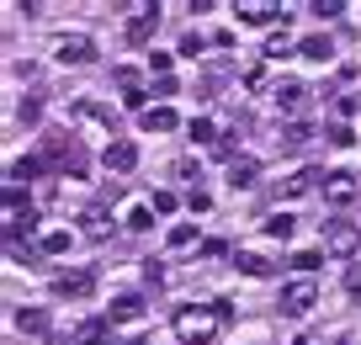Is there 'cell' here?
<instances>
[{
  "instance_id": "24",
  "label": "cell",
  "mask_w": 361,
  "mask_h": 345,
  "mask_svg": "<svg viewBox=\"0 0 361 345\" xmlns=\"http://www.w3.org/2000/svg\"><path fill=\"white\" fill-rule=\"evenodd\" d=\"M245 277H271V260L266 255H255V250H239V260H234Z\"/></svg>"
},
{
  "instance_id": "16",
  "label": "cell",
  "mask_w": 361,
  "mask_h": 345,
  "mask_svg": "<svg viewBox=\"0 0 361 345\" xmlns=\"http://www.w3.org/2000/svg\"><path fill=\"white\" fill-rule=\"evenodd\" d=\"M80 229H85L90 239H106V229H112V212H106L102 202H96V207H85V212H80Z\"/></svg>"
},
{
  "instance_id": "19",
  "label": "cell",
  "mask_w": 361,
  "mask_h": 345,
  "mask_svg": "<svg viewBox=\"0 0 361 345\" xmlns=\"http://www.w3.org/2000/svg\"><path fill=\"white\" fill-rule=\"evenodd\" d=\"M37 176H43V159H32V155H27V159H11V186H32Z\"/></svg>"
},
{
  "instance_id": "5",
  "label": "cell",
  "mask_w": 361,
  "mask_h": 345,
  "mask_svg": "<svg viewBox=\"0 0 361 345\" xmlns=\"http://www.w3.org/2000/svg\"><path fill=\"white\" fill-rule=\"evenodd\" d=\"M90 292H96V271H59L54 277V298H64V303H80Z\"/></svg>"
},
{
  "instance_id": "4",
  "label": "cell",
  "mask_w": 361,
  "mask_h": 345,
  "mask_svg": "<svg viewBox=\"0 0 361 345\" xmlns=\"http://www.w3.org/2000/svg\"><path fill=\"white\" fill-rule=\"evenodd\" d=\"M54 59L59 64H90V59H96V43H90L85 32H59L54 37Z\"/></svg>"
},
{
  "instance_id": "11",
  "label": "cell",
  "mask_w": 361,
  "mask_h": 345,
  "mask_svg": "<svg viewBox=\"0 0 361 345\" xmlns=\"http://www.w3.org/2000/svg\"><path fill=\"white\" fill-rule=\"evenodd\" d=\"M324 202H335V207H350V202H356V176H345V170H329V176H324Z\"/></svg>"
},
{
  "instance_id": "31",
  "label": "cell",
  "mask_w": 361,
  "mask_h": 345,
  "mask_svg": "<svg viewBox=\"0 0 361 345\" xmlns=\"http://www.w3.org/2000/svg\"><path fill=\"white\" fill-rule=\"evenodd\" d=\"M345 298H350V303H361V266H350V271H345Z\"/></svg>"
},
{
  "instance_id": "8",
  "label": "cell",
  "mask_w": 361,
  "mask_h": 345,
  "mask_svg": "<svg viewBox=\"0 0 361 345\" xmlns=\"http://www.w3.org/2000/svg\"><path fill=\"white\" fill-rule=\"evenodd\" d=\"M112 85L123 90V101L138 111V117L149 111V107H144V75H138V69H112Z\"/></svg>"
},
{
  "instance_id": "3",
  "label": "cell",
  "mask_w": 361,
  "mask_h": 345,
  "mask_svg": "<svg viewBox=\"0 0 361 345\" xmlns=\"http://www.w3.org/2000/svg\"><path fill=\"white\" fill-rule=\"evenodd\" d=\"M324 250H329V255H340V260H350L361 250V229H356V223H345V218L324 223Z\"/></svg>"
},
{
  "instance_id": "14",
  "label": "cell",
  "mask_w": 361,
  "mask_h": 345,
  "mask_svg": "<svg viewBox=\"0 0 361 345\" xmlns=\"http://www.w3.org/2000/svg\"><path fill=\"white\" fill-rule=\"evenodd\" d=\"M138 123H144V133H176V128H180V117H176L170 107H149L144 117H138Z\"/></svg>"
},
{
  "instance_id": "37",
  "label": "cell",
  "mask_w": 361,
  "mask_h": 345,
  "mask_svg": "<svg viewBox=\"0 0 361 345\" xmlns=\"http://www.w3.org/2000/svg\"><path fill=\"white\" fill-rule=\"evenodd\" d=\"M340 345H356V340H340Z\"/></svg>"
},
{
  "instance_id": "23",
  "label": "cell",
  "mask_w": 361,
  "mask_h": 345,
  "mask_svg": "<svg viewBox=\"0 0 361 345\" xmlns=\"http://www.w3.org/2000/svg\"><path fill=\"white\" fill-rule=\"evenodd\" d=\"M314 181H324L319 170H298V176L282 181V197H303V191H314Z\"/></svg>"
},
{
  "instance_id": "20",
  "label": "cell",
  "mask_w": 361,
  "mask_h": 345,
  "mask_svg": "<svg viewBox=\"0 0 361 345\" xmlns=\"http://www.w3.org/2000/svg\"><path fill=\"white\" fill-rule=\"evenodd\" d=\"M69 245H75V234H69V229H48V234L37 239V250H43V255H69Z\"/></svg>"
},
{
  "instance_id": "15",
  "label": "cell",
  "mask_w": 361,
  "mask_h": 345,
  "mask_svg": "<svg viewBox=\"0 0 361 345\" xmlns=\"http://www.w3.org/2000/svg\"><path fill=\"white\" fill-rule=\"evenodd\" d=\"M255 176H260V165L250 155H239L234 165H228V186H234V191H250V186H255Z\"/></svg>"
},
{
  "instance_id": "10",
  "label": "cell",
  "mask_w": 361,
  "mask_h": 345,
  "mask_svg": "<svg viewBox=\"0 0 361 345\" xmlns=\"http://www.w3.org/2000/svg\"><path fill=\"white\" fill-rule=\"evenodd\" d=\"M102 159H106V170H117V176H128V170L138 165V144H133V138H112Z\"/></svg>"
},
{
  "instance_id": "25",
  "label": "cell",
  "mask_w": 361,
  "mask_h": 345,
  "mask_svg": "<svg viewBox=\"0 0 361 345\" xmlns=\"http://www.w3.org/2000/svg\"><path fill=\"white\" fill-rule=\"evenodd\" d=\"M308 138H314V128H308V123H287V128H282V138H276V144H282V149H303Z\"/></svg>"
},
{
  "instance_id": "6",
  "label": "cell",
  "mask_w": 361,
  "mask_h": 345,
  "mask_svg": "<svg viewBox=\"0 0 361 345\" xmlns=\"http://www.w3.org/2000/svg\"><path fill=\"white\" fill-rule=\"evenodd\" d=\"M154 27H159V6H138V11L128 16L123 37H128L133 48H149V43H154Z\"/></svg>"
},
{
  "instance_id": "13",
  "label": "cell",
  "mask_w": 361,
  "mask_h": 345,
  "mask_svg": "<svg viewBox=\"0 0 361 345\" xmlns=\"http://www.w3.org/2000/svg\"><path fill=\"white\" fill-rule=\"evenodd\" d=\"M106 319L112 324H138L144 319V298H138V292H117L112 308H106Z\"/></svg>"
},
{
  "instance_id": "30",
  "label": "cell",
  "mask_w": 361,
  "mask_h": 345,
  "mask_svg": "<svg viewBox=\"0 0 361 345\" xmlns=\"http://www.w3.org/2000/svg\"><path fill=\"white\" fill-rule=\"evenodd\" d=\"M329 144H335V149H350V144H356V133H350L345 123H335V128H329Z\"/></svg>"
},
{
  "instance_id": "21",
  "label": "cell",
  "mask_w": 361,
  "mask_h": 345,
  "mask_svg": "<svg viewBox=\"0 0 361 345\" xmlns=\"http://www.w3.org/2000/svg\"><path fill=\"white\" fill-rule=\"evenodd\" d=\"M16 329L22 334H48V313L43 308H16Z\"/></svg>"
},
{
  "instance_id": "33",
  "label": "cell",
  "mask_w": 361,
  "mask_h": 345,
  "mask_svg": "<svg viewBox=\"0 0 361 345\" xmlns=\"http://www.w3.org/2000/svg\"><path fill=\"white\" fill-rule=\"evenodd\" d=\"M170 59H176V54H159V48H154V54H149V69L165 80V75H170Z\"/></svg>"
},
{
  "instance_id": "29",
  "label": "cell",
  "mask_w": 361,
  "mask_h": 345,
  "mask_svg": "<svg viewBox=\"0 0 361 345\" xmlns=\"http://www.w3.org/2000/svg\"><path fill=\"white\" fill-rule=\"evenodd\" d=\"M287 54H293V37H287V27H282V32L266 43V59H287Z\"/></svg>"
},
{
  "instance_id": "22",
  "label": "cell",
  "mask_w": 361,
  "mask_h": 345,
  "mask_svg": "<svg viewBox=\"0 0 361 345\" xmlns=\"http://www.w3.org/2000/svg\"><path fill=\"white\" fill-rule=\"evenodd\" d=\"M123 229H133V234L154 229V207H149V202H133V207H128V218H123Z\"/></svg>"
},
{
  "instance_id": "9",
  "label": "cell",
  "mask_w": 361,
  "mask_h": 345,
  "mask_svg": "<svg viewBox=\"0 0 361 345\" xmlns=\"http://www.w3.org/2000/svg\"><path fill=\"white\" fill-rule=\"evenodd\" d=\"M308 96H314L308 85L282 80V85H276V111H282V117H298V111H308Z\"/></svg>"
},
{
  "instance_id": "7",
  "label": "cell",
  "mask_w": 361,
  "mask_h": 345,
  "mask_svg": "<svg viewBox=\"0 0 361 345\" xmlns=\"http://www.w3.org/2000/svg\"><path fill=\"white\" fill-rule=\"evenodd\" d=\"M75 345H117V324L106 313H90V319H80Z\"/></svg>"
},
{
  "instance_id": "32",
  "label": "cell",
  "mask_w": 361,
  "mask_h": 345,
  "mask_svg": "<svg viewBox=\"0 0 361 345\" xmlns=\"http://www.w3.org/2000/svg\"><path fill=\"white\" fill-rule=\"evenodd\" d=\"M202 43H207L202 32H186V37H180V54H186V59H197V54H202Z\"/></svg>"
},
{
  "instance_id": "18",
  "label": "cell",
  "mask_w": 361,
  "mask_h": 345,
  "mask_svg": "<svg viewBox=\"0 0 361 345\" xmlns=\"http://www.w3.org/2000/svg\"><path fill=\"white\" fill-rule=\"evenodd\" d=\"M293 229H298L293 212H266V239H282V245H287V239H293Z\"/></svg>"
},
{
  "instance_id": "38",
  "label": "cell",
  "mask_w": 361,
  "mask_h": 345,
  "mask_svg": "<svg viewBox=\"0 0 361 345\" xmlns=\"http://www.w3.org/2000/svg\"><path fill=\"white\" fill-rule=\"evenodd\" d=\"M133 345H149V340H133Z\"/></svg>"
},
{
  "instance_id": "35",
  "label": "cell",
  "mask_w": 361,
  "mask_h": 345,
  "mask_svg": "<svg viewBox=\"0 0 361 345\" xmlns=\"http://www.w3.org/2000/svg\"><path fill=\"white\" fill-rule=\"evenodd\" d=\"M293 266H298V271H303V277H308V271L319 266V250H303V255H293Z\"/></svg>"
},
{
  "instance_id": "1",
  "label": "cell",
  "mask_w": 361,
  "mask_h": 345,
  "mask_svg": "<svg viewBox=\"0 0 361 345\" xmlns=\"http://www.w3.org/2000/svg\"><path fill=\"white\" fill-rule=\"evenodd\" d=\"M170 329H176V340H180V345H207L218 329H224V319L213 313V303H186V308H176Z\"/></svg>"
},
{
  "instance_id": "12",
  "label": "cell",
  "mask_w": 361,
  "mask_h": 345,
  "mask_svg": "<svg viewBox=\"0 0 361 345\" xmlns=\"http://www.w3.org/2000/svg\"><path fill=\"white\" fill-rule=\"evenodd\" d=\"M239 27H271V22H282L287 27V11L282 6H234Z\"/></svg>"
},
{
  "instance_id": "28",
  "label": "cell",
  "mask_w": 361,
  "mask_h": 345,
  "mask_svg": "<svg viewBox=\"0 0 361 345\" xmlns=\"http://www.w3.org/2000/svg\"><path fill=\"white\" fill-rule=\"evenodd\" d=\"M308 11H314L319 22H335V16H345V6H340V0H314Z\"/></svg>"
},
{
  "instance_id": "2",
  "label": "cell",
  "mask_w": 361,
  "mask_h": 345,
  "mask_svg": "<svg viewBox=\"0 0 361 345\" xmlns=\"http://www.w3.org/2000/svg\"><path fill=\"white\" fill-rule=\"evenodd\" d=\"M276 308H282L287 319L314 313V308H319V282H314V277H293V282L282 287V303H276Z\"/></svg>"
},
{
  "instance_id": "27",
  "label": "cell",
  "mask_w": 361,
  "mask_h": 345,
  "mask_svg": "<svg viewBox=\"0 0 361 345\" xmlns=\"http://www.w3.org/2000/svg\"><path fill=\"white\" fill-rule=\"evenodd\" d=\"M192 138H197V144H207V149H213V144H218V128L207 123V117H192Z\"/></svg>"
},
{
  "instance_id": "34",
  "label": "cell",
  "mask_w": 361,
  "mask_h": 345,
  "mask_svg": "<svg viewBox=\"0 0 361 345\" xmlns=\"http://www.w3.org/2000/svg\"><path fill=\"white\" fill-rule=\"evenodd\" d=\"M154 212H176V191H154V202H149Z\"/></svg>"
},
{
  "instance_id": "26",
  "label": "cell",
  "mask_w": 361,
  "mask_h": 345,
  "mask_svg": "<svg viewBox=\"0 0 361 345\" xmlns=\"http://www.w3.org/2000/svg\"><path fill=\"white\" fill-rule=\"evenodd\" d=\"M165 245H170V250H192V245H197V223H176Z\"/></svg>"
},
{
  "instance_id": "17",
  "label": "cell",
  "mask_w": 361,
  "mask_h": 345,
  "mask_svg": "<svg viewBox=\"0 0 361 345\" xmlns=\"http://www.w3.org/2000/svg\"><path fill=\"white\" fill-rule=\"evenodd\" d=\"M298 54H303L308 64H329V59H335V43L319 32V37H303V43H298Z\"/></svg>"
},
{
  "instance_id": "36",
  "label": "cell",
  "mask_w": 361,
  "mask_h": 345,
  "mask_svg": "<svg viewBox=\"0 0 361 345\" xmlns=\"http://www.w3.org/2000/svg\"><path fill=\"white\" fill-rule=\"evenodd\" d=\"M186 207H192V212H207V207H213V197H207V191H192V197H186Z\"/></svg>"
}]
</instances>
